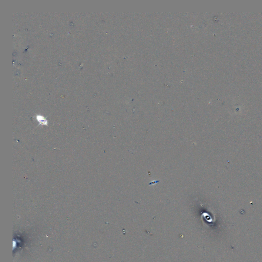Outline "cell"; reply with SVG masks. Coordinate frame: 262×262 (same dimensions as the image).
Segmentation results:
<instances>
[{"mask_svg": "<svg viewBox=\"0 0 262 262\" xmlns=\"http://www.w3.org/2000/svg\"><path fill=\"white\" fill-rule=\"evenodd\" d=\"M36 119L38 120V121L40 123L41 125H44V126L47 125V120L42 116H40V115L36 116Z\"/></svg>", "mask_w": 262, "mask_h": 262, "instance_id": "cell-1", "label": "cell"}]
</instances>
